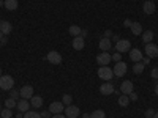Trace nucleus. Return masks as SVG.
Returning <instances> with one entry per match:
<instances>
[{"label":"nucleus","instance_id":"nucleus-1","mask_svg":"<svg viewBox=\"0 0 158 118\" xmlns=\"http://www.w3.org/2000/svg\"><path fill=\"white\" fill-rule=\"evenodd\" d=\"M0 88L3 91H10L11 88H15V79L11 76H2L0 77Z\"/></svg>","mask_w":158,"mask_h":118},{"label":"nucleus","instance_id":"nucleus-2","mask_svg":"<svg viewBox=\"0 0 158 118\" xmlns=\"http://www.w3.org/2000/svg\"><path fill=\"white\" fill-rule=\"evenodd\" d=\"M98 76H100V79H103L104 82H108V81H111V79L114 77V73H112V69L108 68V66H100Z\"/></svg>","mask_w":158,"mask_h":118},{"label":"nucleus","instance_id":"nucleus-3","mask_svg":"<svg viewBox=\"0 0 158 118\" xmlns=\"http://www.w3.org/2000/svg\"><path fill=\"white\" fill-rule=\"evenodd\" d=\"M112 73H114V76H117V77H123V76L127 74V63H125V61H117L115 66H114V69H112Z\"/></svg>","mask_w":158,"mask_h":118},{"label":"nucleus","instance_id":"nucleus-4","mask_svg":"<svg viewBox=\"0 0 158 118\" xmlns=\"http://www.w3.org/2000/svg\"><path fill=\"white\" fill-rule=\"evenodd\" d=\"M130 47H131V43L128 41V39H120V41L115 43V50L120 52V54H123V52H130Z\"/></svg>","mask_w":158,"mask_h":118},{"label":"nucleus","instance_id":"nucleus-5","mask_svg":"<svg viewBox=\"0 0 158 118\" xmlns=\"http://www.w3.org/2000/svg\"><path fill=\"white\" fill-rule=\"evenodd\" d=\"M144 50H146L149 58H156L158 57V46L153 44V43H147L146 47H144Z\"/></svg>","mask_w":158,"mask_h":118},{"label":"nucleus","instance_id":"nucleus-6","mask_svg":"<svg viewBox=\"0 0 158 118\" xmlns=\"http://www.w3.org/2000/svg\"><path fill=\"white\" fill-rule=\"evenodd\" d=\"M46 60L49 63H52V65H60L62 63V55L59 54V52H56V50H51L48 54V57H46Z\"/></svg>","mask_w":158,"mask_h":118},{"label":"nucleus","instance_id":"nucleus-7","mask_svg":"<svg viewBox=\"0 0 158 118\" xmlns=\"http://www.w3.org/2000/svg\"><path fill=\"white\" fill-rule=\"evenodd\" d=\"M19 93H21V98L22 99H29L33 96V87L32 85H24L21 90H19Z\"/></svg>","mask_w":158,"mask_h":118},{"label":"nucleus","instance_id":"nucleus-8","mask_svg":"<svg viewBox=\"0 0 158 118\" xmlns=\"http://www.w3.org/2000/svg\"><path fill=\"white\" fill-rule=\"evenodd\" d=\"M63 110H65L63 102H57V101L51 102V106H49V112H51L52 115H56V113H62Z\"/></svg>","mask_w":158,"mask_h":118},{"label":"nucleus","instance_id":"nucleus-9","mask_svg":"<svg viewBox=\"0 0 158 118\" xmlns=\"http://www.w3.org/2000/svg\"><path fill=\"white\" fill-rule=\"evenodd\" d=\"M112 60V57L108 54V52H101V54L97 57V61H98V65L100 66H108V63Z\"/></svg>","mask_w":158,"mask_h":118},{"label":"nucleus","instance_id":"nucleus-10","mask_svg":"<svg viewBox=\"0 0 158 118\" xmlns=\"http://www.w3.org/2000/svg\"><path fill=\"white\" fill-rule=\"evenodd\" d=\"M100 93H101V95H104V96H106V95H112V93H114V85L111 84V81L104 82V84L100 87Z\"/></svg>","mask_w":158,"mask_h":118},{"label":"nucleus","instance_id":"nucleus-11","mask_svg":"<svg viewBox=\"0 0 158 118\" xmlns=\"http://www.w3.org/2000/svg\"><path fill=\"white\" fill-rule=\"evenodd\" d=\"M65 113H67V118H77L79 116V107L70 104V106H67V109H65Z\"/></svg>","mask_w":158,"mask_h":118},{"label":"nucleus","instance_id":"nucleus-12","mask_svg":"<svg viewBox=\"0 0 158 118\" xmlns=\"http://www.w3.org/2000/svg\"><path fill=\"white\" fill-rule=\"evenodd\" d=\"M84 46H85L84 38H82L81 35H79V36H74V39H73V47H74L76 50H82Z\"/></svg>","mask_w":158,"mask_h":118},{"label":"nucleus","instance_id":"nucleus-13","mask_svg":"<svg viewBox=\"0 0 158 118\" xmlns=\"http://www.w3.org/2000/svg\"><path fill=\"white\" fill-rule=\"evenodd\" d=\"M130 60H133L135 63H138V61H141L142 60V52L139 50V49H131L130 50Z\"/></svg>","mask_w":158,"mask_h":118},{"label":"nucleus","instance_id":"nucleus-14","mask_svg":"<svg viewBox=\"0 0 158 118\" xmlns=\"http://www.w3.org/2000/svg\"><path fill=\"white\" fill-rule=\"evenodd\" d=\"M11 30H13V27H11V24L8 21H5V19L0 21V32H2L3 35H10Z\"/></svg>","mask_w":158,"mask_h":118},{"label":"nucleus","instance_id":"nucleus-15","mask_svg":"<svg viewBox=\"0 0 158 118\" xmlns=\"http://www.w3.org/2000/svg\"><path fill=\"white\" fill-rule=\"evenodd\" d=\"M120 91H122V95H130L131 91H133V82H131V81H125L120 85Z\"/></svg>","mask_w":158,"mask_h":118},{"label":"nucleus","instance_id":"nucleus-16","mask_svg":"<svg viewBox=\"0 0 158 118\" xmlns=\"http://www.w3.org/2000/svg\"><path fill=\"white\" fill-rule=\"evenodd\" d=\"M18 110L19 112H22V113H25L29 110V107H30V102H29V99H21V101H18Z\"/></svg>","mask_w":158,"mask_h":118},{"label":"nucleus","instance_id":"nucleus-17","mask_svg":"<svg viewBox=\"0 0 158 118\" xmlns=\"http://www.w3.org/2000/svg\"><path fill=\"white\" fill-rule=\"evenodd\" d=\"M142 10H144V13H146V14H153V13H155V3L150 2V0H147V2H144Z\"/></svg>","mask_w":158,"mask_h":118},{"label":"nucleus","instance_id":"nucleus-18","mask_svg":"<svg viewBox=\"0 0 158 118\" xmlns=\"http://www.w3.org/2000/svg\"><path fill=\"white\" fill-rule=\"evenodd\" d=\"M98 47H100L103 52H108V50L111 49V39H109V38H101Z\"/></svg>","mask_w":158,"mask_h":118},{"label":"nucleus","instance_id":"nucleus-19","mask_svg":"<svg viewBox=\"0 0 158 118\" xmlns=\"http://www.w3.org/2000/svg\"><path fill=\"white\" fill-rule=\"evenodd\" d=\"M30 106H32V107H35V109H40V107L43 106V98H41V96L33 95V96L30 98Z\"/></svg>","mask_w":158,"mask_h":118},{"label":"nucleus","instance_id":"nucleus-20","mask_svg":"<svg viewBox=\"0 0 158 118\" xmlns=\"http://www.w3.org/2000/svg\"><path fill=\"white\" fill-rule=\"evenodd\" d=\"M3 6L8 11H15V10H18V0H5Z\"/></svg>","mask_w":158,"mask_h":118},{"label":"nucleus","instance_id":"nucleus-21","mask_svg":"<svg viewBox=\"0 0 158 118\" xmlns=\"http://www.w3.org/2000/svg\"><path fill=\"white\" fill-rule=\"evenodd\" d=\"M152 39H153V32L152 30H146V32H144L142 33V41L144 43H152Z\"/></svg>","mask_w":158,"mask_h":118},{"label":"nucleus","instance_id":"nucleus-22","mask_svg":"<svg viewBox=\"0 0 158 118\" xmlns=\"http://www.w3.org/2000/svg\"><path fill=\"white\" fill-rule=\"evenodd\" d=\"M130 29H131V32H133V35H141L142 33V25L139 22H133Z\"/></svg>","mask_w":158,"mask_h":118},{"label":"nucleus","instance_id":"nucleus-23","mask_svg":"<svg viewBox=\"0 0 158 118\" xmlns=\"http://www.w3.org/2000/svg\"><path fill=\"white\" fill-rule=\"evenodd\" d=\"M144 63L142 61H138V63H135V66H133V73L135 74H141V73H144Z\"/></svg>","mask_w":158,"mask_h":118},{"label":"nucleus","instance_id":"nucleus-24","mask_svg":"<svg viewBox=\"0 0 158 118\" xmlns=\"http://www.w3.org/2000/svg\"><path fill=\"white\" fill-rule=\"evenodd\" d=\"M128 104H130V98H128V95H122V96H118V106L125 107V106H128Z\"/></svg>","mask_w":158,"mask_h":118},{"label":"nucleus","instance_id":"nucleus-25","mask_svg":"<svg viewBox=\"0 0 158 118\" xmlns=\"http://www.w3.org/2000/svg\"><path fill=\"white\" fill-rule=\"evenodd\" d=\"M24 118H41V115H40L36 110H27L24 113Z\"/></svg>","mask_w":158,"mask_h":118},{"label":"nucleus","instance_id":"nucleus-26","mask_svg":"<svg viewBox=\"0 0 158 118\" xmlns=\"http://www.w3.org/2000/svg\"><path fill=\"white\" fill-rule=\"evenodd\" d=\"M81 32H82V29L77 27V25H71V27H70V35L79 36V35H81Z\"/></svg>","mask_w":158,"mask_h":118},{"label":"nucleus","instance_id":"nucleus-27","mask_svg":"<svg viewBox=\"0 0 158 118\" xmlns=\"http://www.w3.org/2000/svg\"><path fill=\"white\" fill-rule=\"evenodd\" d=\"M90 118H106V113H104V110H94Z\"/></svg>","mask_w":158,"mask_h":118},{"label":"nucleus","instance_id":"nucleus-28","mask_svg":"<svg viewBox=\"0 0 158 118\" xmlns=\"http://www.w3.org/2000/svg\"><path fill=\"white\" fill-rule=\"evenodd\" d=\"M5 106H6L8 109H13V107H16V106H18V102H16V99H13V98H8V99L5 101Z\"/></svg>","mask_w":158,"mask_h":118},{"label":"nucleus","instance_id":"nucleus-29","mask_svg":"<svg viewBox=\"0 0 158 118\" xmlns=\"http://www.w3.org/2000/svg\"><path fill=\"white\" fill-rule=\"evenodd\" d=\"M0 115H2V118H11V116H13V110L6 107L5 110H2V112H0Z\"/></svg>","mask_w":158,"mask_h":118},{"label":"nucleus","instance_id":"nucleus-30","mask_svg":"<svg viewBox=\"0 0 158 118\" xmlns=\"http://www.w3.org/2000/svg\"><path fill=\"white\" fill-rule=\"evenodd\" d=\"M71 101H73V98H71L70 95H63V96H62V102H63V106H70Z\"/></svg>","mask_w":158,"mask_h":118},{"label":"nucleus","instance_id":"nucleus-31","mask_svg":"<svg viewBox=\"0 0 158 118\" xmlns=\"http://www.w3.org/2000/svg\"><path fill=\"white\" fill-rule=\"evenodd\" d=\"M21 96V93H19V90H16V88H11L10 90V98H13V99H16V98H19Z\"/></svg>","mask_w":158,"mask_h":118},{"label":"nucleus","instance_id":"nucleus-32","mask_svg":"<svg viewBox=\"0 0 158 118\" xmlns=\"http://www.w3.org/2000/svg\"><path fill=\"white\" fill-rule=\"evenodd\" d=\"M153 115H155V110L153 109H147L146 110V118H153Z\"/></svg>","mask_w":158,"mask_h":118},{"label":"nucleus","instance_id":"nucleus-33","mask_svg":"<svg viewBox=\"0 0 158 118\" xmlns=\"http://www.w3.org/2000/svg\"><path fill=\"white\" fill-rule=\"evenodd\" d=\"M111 57H112V60H114L115 63L122 60V57H120V52H115V54H114V55H111Z\"/></svg>","mask_w":158,"mask_h":118},{"label":"nucleus","instance_id":"nucleus-34","mask_svg":"<svg viewBox=\"0 0 158 118\" xmlns=\"http://www.w3.org/2000/svg\"><path fill=\"white\" fill-rule=\"evenodd\" d=\"M128 98H130V101H138V98H139V96L135 93V91H131V93L128 95Z\"/></svg>","mask_w":158,"mask_h":118},{"label":"nucleus","instance_id":"nucleus-35","mask_svg":"<svg viewBox=\"0 0 158 118\" xmlns=\"http://www.w3.org/2000/svg\"><path fill=\"white\" fill-rule=\"evenodd\" d=\"M150 76H152V79H158V68H153L152 73H150Z\"/></svg>","mask_w":158,"mask_h":118},{"label":"nucleus","instance_id":"nucleus-36","mask_svg":"<svg viewBox=\"0 0 158 118\" xmlns=\"http://www.w3.org/2000/svg\"><path fill=\"white\" fill-rule=\"evenodd\" d=\"M51 115H52V113H51L49 110H44V112L41 113V118H51Z\"/></svg>","mask_w":158,"mask_h":118},{"label":"nucleus","instance_id":"nucleus-37","mask_svg":"<svg viewBox=\"0 0 158 118\" xmlns=\"http://www.w3.org/2000/svg\"><path fill=\"white\" fill-rule=\"evenodd\" d=\"M142 63H144V66H146V65H149L150 63V58L149 57H142V60H141Z\"/></svg>","mask_w":158,"mask_h":118},{"label":"nucleus","instance_id":"nucleus-38","mask_svg":"<svg viewBox=\"0 0 158 118\" xmlns=\"http://www.w3.org/2000/svg\"><path fill=\"white\" fill-rule=\"evenodd\" d=\"M131 24H133V21H130V19H127V21L123 22V25H125V27H131Z\"/></svg>","mask_w":158,"mask_h":118},{"label":"nucleus","instance_id":"nucleus-39","mask_svg":"<svg viewBox=\"0 0 158 118\" xmlns=\"http://www.w3.org/2000/svg\"><path fill=\"white\" fill-rule=\"evenodd\" d=\"M111 35H112V32H111V30H106V32H104V38H109Z\"/></svg>","mask_w":158,"mask_h":118},{"label":"nucleus","instance_id":"nucleus-40","mask_svg":"<svg viewBox=\"0 0 158 118\" xmlns=\"http://www.w3.org/2000/svg\"><path fill=\"white\" fill-rule=\"evenodd\" d=\"M6 43H8V39H6L5 36H3L2 39H0V44H2V46H3V44H6Z\"/></svg>","mask_w":158,"mask_h":118},{"label":"nucleus","instance_id":"nucleus-41","mask_svg":"<svg viewBox=\"0 0 158 118\" xmlns=\"http://www.w3.org/2000/svg\"><path fill=\"white\" fill-rule=\"evenodd\" d=\"M112 39H114V43H117V41H120V36H118V35H114Z\"/></svg>","mask_w":158,"mask_h":118},{"label":"nucleus","instance_id":"nucleus-42","mask_svg":"<svg viewBox=\"0 0 158 118\" xmlns=\"http://www.w3.org/2000/svg\"><path fill=\"white\" fill-rule=\"evenodd\" d=\"M52 118H67V116H65V115H62V113H56V115L52 116Z\"/></svg>","mask_w":158,"mask_h":118},{"label":"nucleus","instance_id":"nucleus-43","mask_svg":"<svg viewBox=\"0 0 158 118\" xmlns=\"http://www.w3.org/2000/svg\"><path fill=\"white\" fill-rule=\"evenodd\" d=\"M81 36L85 38V36H87V30H82V32H81Z\"/></svg>","mask_w":158,"mask_h":118},{"label":"nucleus","instance_id":"nucleus-44","mask_svg":"<svg viewBox=\"0 0 158 118\" xmlns=\"http://www.w3.org/2000/svg\"><path fill=\"white\" fill-rule=\"evenodd\" d=\"M16 118H24V113H22V112H19V113L16 115Z\"/></svg>","mask_w":158,"mask_h":118},{"label":"nucleus","instance_id":"nucleus-45","mask_svg":"<svg viewBox=\"0 0 158 118\" xmlns=\"http://www.w3.org/2000/svg\"><path fill=\"white\" fill-rule=\"evenodd\" d=\"M155 95H156V96H158V84H156V85H155Z\"/></svg>","mask_w":158,"mask_h":118},{"label":"nucleus","instance_id":"nucleus-46","mask_svg":"<svg viewBox=\"0 0 158 118\" xmlns=\"http://www.w3.org/2000/svg\"><path fill=\"white\" fill-rule=\"evenodd\" d=\"M82 118H90V115H89V113H84V115H82Z\"/></svg>","mask_w":158,"mask_h":118},{"label":"nucleus","instance_id":"nucleus-47","mask_svg":"<svg viewBox=\"0 0 158 118\" xmlns=\"http://www.w3.org/2000/svg\"><path fill=\"white\" fill-rule=\"evenodd\" d=\"M3 3H5V0H0V6H3Z\"/></svg>","mask_w":158,"mask_h":118},{"label":"nucleus","instance_id":"nucleus-48","mask_svg":"<svg viewBox=\"0 0 158 118\" xmlns=\"http://www.w3.org/2000/svg\"><path fill=\"white\" fill-rule=\"evenodd\" d=\"M153 118H158V112H155V115H153Z\"/></svg>","mask_w":158,"mask_h":118},{"label":"nucleus","instance_id":"nucleus-49","mask_svg":"<svg viewBox=\"0 0 158 118\" xmlns=\"http://www.w3.org/2000/svg\"><path fill=\"white\" fill-rule=\"evenodd\" d=\"M2 38H3V33H2V32H0V39H2Z\"/></svg>","mask_w":158,"mask_h":118},{"label":"nucleus","instance_id":"nucleus-50","mask_svg":"<svg viewBox=\"0 0 158 118\" xmlns=\"http://www.w3.org/2000/svg\"><path fill=\"white\" fill-rule=\"evenodd\" d=\"M0 77H2V69H0Z\"/></svg>","mask_w":158,"mask_h":118},{"label":"nucleus","instance_id":"nucleus-51","mask_svg":"<svg viewBox=\"0 0 158 118\" xmlns=\"http://www.w3.org/2000/svg\"><path fill=\"white\" fill-rule=\"evenodd\" d=\"M0 112H2V106H0Z\"/></svg>","mask_w":158,"mask_h":118},{"label":"nucleus","instance_id":"nucleus-52","mask_svg":"<svg viewBox=\"0 0 158 118\" xmlns=\"http://www.w3.org/2000/svg\"><path fill=\"white\" fill-rule=\"evenodd\" d=\"M150 2H153V3H155V0H150Z\"/></svg>","mask_w":158,"mask_h":118}]
</instances>
